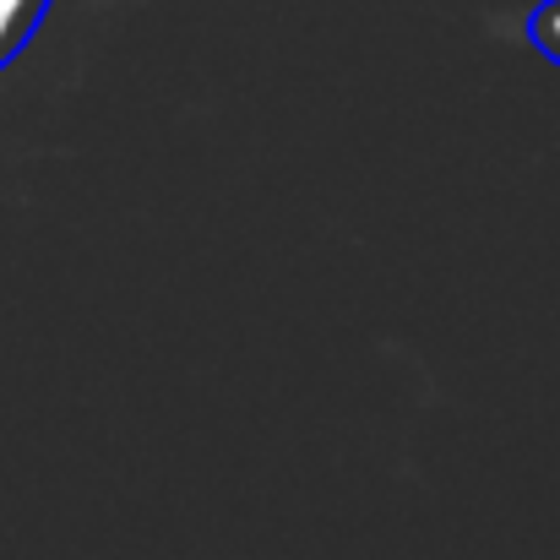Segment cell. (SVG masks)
<instances>
[{
    "label": "cell",
    "mask_w": 560,
    "mask_h": 560,
    "mask_svg": "<svg viewBox=\"0 0 560 560\" xmlns=\"http://www.w3.org/2000/svg\"><path fill=\"white\" fill-rule=\"evenodd\" d=\"M33 16H38V0H0V60L27 38Z\"/></svg>",
    "instance_id": "1"
},
{
    "label": "cell",
    "mask_w": 560,
    "mask_h": 560,
    "mask_svg": "<svg viewBox=\"0 0 560 560\" xmlns=\"http://www.w3.org/2000/svg\"><path fill=\"white\" fill-rule=\"evenodd\" d=\"M534 44H539L550 60H560V0H545V5L534 11Z\"/></svg>",
    "instance_id": "2"
}]
</instances>
